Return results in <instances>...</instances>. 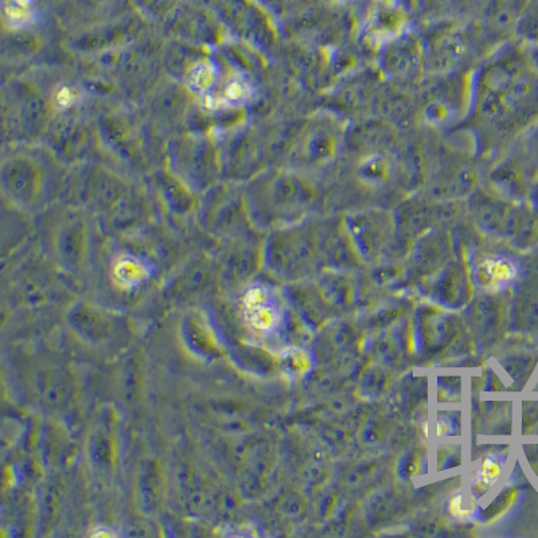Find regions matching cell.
Here are the masks:
<instances>
[{
	"instance_id": "obj_1",
	"label": "cell",
	"mask_w": 538,
	"mask_h": 538,
	"mask_svg": "<svg viewBox=\"0 0 538 538\" xmlns=\"http://www.w3.org/2000/svg\"><path fill=\"white\" fill-rule=\"evenodd\" d=\"M479 274L487 287H501L516 276V267L505 259H489L481 265Z\"/></svg>"
},
{
	"instance_id": "obj_2",
	"label": "cell",
	"mask_w": 538,
	"mask_h": 538,
	"mask_svg": "<svg viewBox=\"0 0 538 538\" xmlns=\"http://www.w3.org/2000/svg\"><path fill=\"white\" fill-rule=\"evenodd\" d=\"M499 471H501V467H499L497 460L486 459V462L483 463L479 477H481L483 483L490 485V483L495 482V479L498 478Z\"/></svg>"
}]
</instances>
